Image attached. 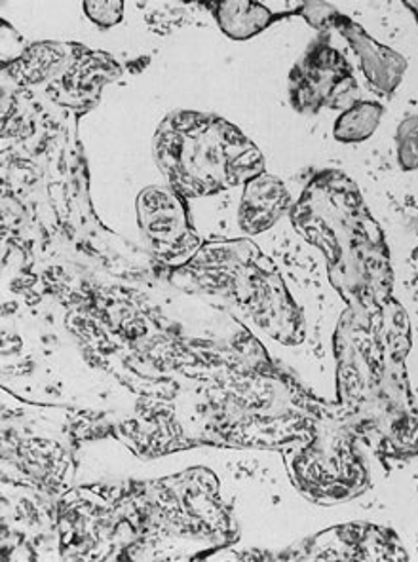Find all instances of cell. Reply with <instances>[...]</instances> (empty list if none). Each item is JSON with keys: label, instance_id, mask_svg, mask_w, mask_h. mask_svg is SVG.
Listing matches in <instances>:
<instances>
[{"label": "cell", "instance_id": "obj_9", "mask_svg": "<svg viewBox=\"0 0 418 562\" xmlns=\"http://www.w3.org/2000/svg\"><path fill=\"white\" fill-rule=\"evenodd\" d=\"M335 29L354 49L355 56L360 59V69L368 78L369 86L381 95H392L396 92L404 80L407 59L402 54H397L396 49L376 43L375 38H371L365 33L362 25L352 22L344 14H339Z\"/></svg>", "mask_w": 418, "mask_h": 562}, {"label": "cell", "instance_id": "obj_11", "mask_svg": "<svg viewBox=\"0 0 418 562\" xmlns=\"http://www.w3.org/2000/svg\"><path fill=\"white\" fill-rule=\"evenodd\" d=\"M215 22L221 31L233 41H249L261 35L272 23L280 22L291 14H274L261 2L251 0H225L215 2L212 8Z\"/></svg>", "mask_w": 418, "mask_h": 562}, {"label": "cell", "instance_id": "obj_16", "mask_svg": "<svg viewBox=\"0 0 418 562\" xmlns=\"http://www.w3.org/2000/svg\"><path fill=\"white\" fill-rule=\"evenodd\" d=\"M405 7L411 10L413 15H415V20H417L418 23V0H407V2H405Z\"/></svg>", "mask_w": 418, "mask_h": 562}, {"label": "cell", "instance_id": "obj_12", "mask_svg": "<svg viewBox=\"0 0 418 562\" xmlns=\"http://www.w3.org/2000/svg\"><path fill=\"white\" fill-rule=\"evenodd\" d=\"M383 114L384 106L379 101H355L335 122V139L344 145L368 140L379 130Z\"/></svg>", "mask_w": 418, "mask_h": 562}, {"label": "cell", "instance_id": "obj_4", "mask_svg": "<svg viewBox=\"0 0 418 562\" xmlns=\"http://www.w3.org/2000/svg\"><path fill=\"white\" fill-rule=\"evenodd\" d=\"M202 288L221 296L270 338L295 346L305 338V319L276 265L249 239L212 241L189 262Z\"/></svg>", "mask_w": 418, "mask_h": 562}, {"label": "cell", "instance_id": "obj_15", "mask_svg": "<svg viewBox=\"0 0 418 562\" xmlns=\"http://www.w3.org/2000/svg\"><path fill=\"white\" fill-rule=\"evenodd\" d=\"M84 12L98 27H113L121 23L124 15V2L111 0V2H84Z\"/></svg>", "mask_w": 418, "mask_h": 562}, {"label": "cell", "instance_id": "obj_1", "mask_svg": "<svg viewBox=\"0 0 418 562\" xmlns=\"http://www.w3.org/2000/svg\"><path fill=\"white\" fill-rule=\"evenodd\" d=\"M411 325L392 299L376 314L347 308L335 330L337 392L360 437L384 457H418V407L407 379Z\"/></svg>", "mask_w": 418, "mask_h": 562}, {"label": "cell", "instance_id": "obj_5", "mask_svg": "<svg viewBox=\"0 0 418 562\" xmlns=\"http://www.w3.org/2000/svg\"><path fill=\"white\" fill-rule=\"evenodd\" d=\"M358 437L360 431L340 405L316 403L303 436L284 447L293 486L327 506L362 496L371 481Z\"/></svg>", "mask_w": 418, "mask_h": 562}, {"label": "cell", "instance_id": "obj_10", "mask_svg": "<svg viewBox=\"0 0 418 562\" xmlns=\"http://www.w3.org/2000/svg\"><path fill=\"white\" fill-rule=\"evenodd\" d=\"M291 207L290 190L282 179L262 171L244 184L238 225L249 236L267 233Z\"/></svg>", "mask_w": 418, "mask_h": 562}, {"label": "cell", "instance_id": "obj_8", "mask_svg": "<svg viewBox=\"0 0 418 562\" xmlns=\"http://www.w3.org/2000/svg\"><path fill=\"white\" fill-rule=\"evenodd\" d=\"M137 210L143 234L160 259L189 262L199 254V234L192 228L184 198L176 190H145Z\"/></svg>", "mask_w": 418, "mask_h": 562}, {"label": "cell", "instance_id": "obj_3", "mask_svg": "<svg viewBox=\"0 0 418 562\" xmlns=\"http://www.w3.org/2000/svg\"><path fill=\"white\" fill-rule=\"evenodd\" d=\"M158 168L183 198L219 194L264 171L256 143L215 114L181 111L163 120L155 135Z\"/></svg>", "mask_w": 418, "mask_h": 562}, {"label": "cell", "instance_id": "obj_13", "mask_svg": "<svg viewBox=\"0 0 418 562\" xmlns=\"http://www.w3.org/2000/svg\"><path fill=\"white\" fill-rule=\"evenodd\" d=\"M397 160L404 171L418 168V116H409L397 130Z\"/></svg>", "mask_w": 418, "mask_h": 562}, {"label": "cell", "instance_id": "obj_7", "mask_svg": "<svg viewBox=\"0 0 418 562\" xmlns=\"http://www.w3.org/2000/svg\"><path fill=\"white\" fill-rule=\"evenodd\" d=\"M267 559L274 561H409L402 541L391 528L369 522H348L321 530L293 548Z\"/></svg>", "mask_w": 418, "mask_h": 562}, {"label": "cell", "instance_id": "obj_2", "mask_svg": "<svg viewBox=\"0 0 418 562\" xmlns=\"http://www.w3.org/2000/svg\"><path fill=\"white\" fill-rule=\"evenodd\" d=\"M291 223L327 260L329 281L348 308L376 314L394 299V270L383 228L363 202L358 184L342 171L313 177Z\"/></svg>", "mask_w": 418, "mask_h": 562}, {"label": "cell", "instance_id": "obj_14", "mask_svg": "<svg viewBox=\"0 0 418 562\" xmlns=\"http://www.w3.org/2000/svg\"><path fill=\"white\" fill-rule=\"evenodd\" d=\"M293 14L305 18L310 27L318 29L319 33H329L335 29V22L339 18V10L327 2H305L301 8L293 10Z\"/></svg>", "mask_w": 418, "mask_h": 562}, {"label": "cell", "instance_id": "obj_6", "mask_svg": "<svg viewBox=\"0 0 418 562\" xmlns=\"http://www.w3.org/2000/svg\"><path fill=\"white\" fill-rule=\"evenodd\" d=\"M358 82L347 57L329 43V33H319L290 75V101L301 114H318L321 109L347 111L354 105Z\"/></svg>", "mask_w": 418, "mask_h": 562}]
</instances>
